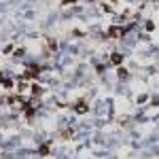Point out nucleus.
<instances>
[{
	"mask_svg": "<svg viewBox=\"0 0 159 159\" xmlns=\"http://www.w3.org/2000/svg\"><path fill=\"white\" fill-rule=\"evenodd\" d=\"M72 134H74V132L68 127V129H64V132H62V138H72Z\"/></svg>",
	"mask_w": 159,
	"mask_h": 159,
	"instance_id": "6e6552de",
	"label": "nucleus"
},
{
	"mask_svg": "<svg viewBox=\"0 0 159 159\" xmlns=\"http://www.w3.org/2000/svg\"><path fill=\"white\" fill-rule=\"evenodd\" d=\"M38 74H40V66H30L28 70L24 72V77H21V79H36Z\"/></svg>",
	"mask_w": 159,
	"mask_h": 159,
	"instance_id": "f03ea898",
	"label": "nucleus"
},
{
	"mask_svg": "<svg viewBox=\"0 0 159 159\" xmlns=\"http://www.w3.org/2000/svg\"><path fill=\"white\" fill-rule=\"evenodd\" d=\"M38 155H42V157H47V155H49V144H42V146L38 149Z\"/></svg>",
	"mask_w": 159,
	"mask_h": 159,
	"instance_id": "423d86ee",
	"label": "nucleus"
},
{
	"mask_svg": "<svg viewBox=\"0 0 159 159\" xmlns=\"http://www.w3.org/2000/svg\"><path fill=\"white\" fill-rule=\"evenodd\" d=\"M125 28H119V26H110L108 28V32L104 34V38H123L125 36Z\"/></svg>",
	"mask_w": 159,
	"mask_h": 159,
	"instance_id": "f257e3e1",
	"label": "nucleus"
},
{
	"mask_svg": "<svg viewBox=\"0 0 159 159\" xmlns=\"http://www.w3.org/2000/svg\"><path fill=\"white\" fill-rule=\"evenodd\" d=\"M77 0H62V7H70V4H74Z\"/></svg>",
	"mask_w": 159,
	"mask_h": 159,
	"instance_id": "9d476101",
	"label": "nucleus"
},
{
	"mask_svg": "<svg viewBox=\"0 0 159 159\" xmlns=\"http://www.w3.org/2000/svg\"><path fill=\"white\" fill-rule=\"evenodd\" d=\"M110 62L115 64V66H121V64H123V55H121L119 51H115V53H110Z\"/></svg>",
	"mask_w": 159,
	"mask_h": 159,
	"instance_id": "20e7f679",
	"label": "nucleus"
},
{
	"mask_svg": "<svg viewBox=\"0 0 159 159\" xmlns=\"http://www.w3.org/2000/svg\"><path fill=\"white\" fill-rule=\"evenodd\" d=\"M47 45H49V49H53V51L57 49V42L55 40H47Z\"/></svg>",
	"mask_w": 159,
	"mask_h": 159,
	"instance_id": "1a4fd4ad",
	"label": "nucleus"
},
{
	"mask_svg": "<svg viewBox=\"0 0 159 159\" xmlns=\"http://www.w3.org/2000/svg\"><path fill=\"white\" fill-rule=\"evenodd\" d=\"M87 110H89V106H87V102H85V100H81V102H77V104H74V112H77V115H85Z\"/></svg>",
	"mask_w": 159,
	"mask_h": 159,
	"instance_id": "7ed1b4c3",
	"label": "nucleus"
},
{
	"mask_svg": "<svg viewBox=\"0 0 159 159\" xmlns=\"http://www.w3.org/2000/svg\"><path fill=\"white\" fill-rule=\"evenodd\" d=\"M2 81H4V74H2V72H0V83H2Z\"/></svg>",
	"mask_w": 159,
	"mask_h": 159,
	"instance_id": "f8f14e48",
	"label": "nucleus"
},
{
	"mask_svg": "<svg viewBox=\"0 0 159 159\" xmlns=\"http://www.w3.org/2000/svg\"><path fill=\"white\" fill-rule=\"evenodd\" d=\"M30 91H32V94H34V96H40V94H42V87H40V85H36V83H34V85H32V87H30Z\"/></svg>",
	"mask_w": 159,
	"mask_h": 159,
	"instance_id": "39448f33",
	"label": "nucleus"
},
{
	"mask_svg": "<svg viewBox=\"0 0 159 159\" xmlns=\"http://www.w3.org/2000/svg\"><path fill=\"white\" fill-rule=\"evenodd\" d=\"M89 2H98V0H89Z\"/></svg>",
	"mask_w": 159,
	"mask_h": 159,
	"instance_id": "ddd939ff",
	"label": "nucleus"
},
{
	"mask_svg": "<svg viewBox=\"0 0 159 159\" xmlns=\"http://www.w3.org/2000/svg\"><path fill=\"white\" fill-rule=\"evenodd\" d=\"M144 28H146L149 32H153V30H155V24H153V21H146V26H144Z\"/></svg>",
	"mask_w": 159,
	"mask_h": 159,
	"instance_id": "9b49d317",
	"label": "nucleus"
},
{
	"mask_svg": "<svg viewBox=\"0 0 159 159\" xmlns=\"http://www.w3.org/2000/svg\"><path fill=\"white\" fill-rule=\"evenodd\" d=\"M117 74H119V79H127V70H125L123 66H119V68H117Z\"/></svg>",
	"mask_w": 159,
	"mask_h": 159,
	"instance_id": "0eeeda50",
	"label": "nucleus"
}]
</instances>
